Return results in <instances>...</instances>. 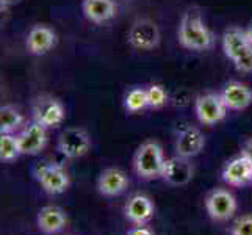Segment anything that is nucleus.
<instances>
[{"instance_id": "nucleus-1", "label": "nucleus", "mask_w": 252, "mask_h": 235, "mask_svg": "<svg viewBox=\"0 0 252 235\" xmlns=\"http://www.w3.org/2000/svg\"><path fill=\"white\" fill-rule=\"evenodd\" d=\"M179 41L189 50H208L215 44V34L205 25L201 10L196 6L187 10L179 25Z\"/></svg>"}, {"instance_id": "nucleus-2", "label": "nucleus", "mask_w": 252, "mask_h": 235, "mask_svg": "<svg viewBox=\"0 0 252 235\" xmlns=\"http://www.w3.org/2000/svg\"><path fill=\"white\" fill-rule=\"evenodd\" d=\"M164 162L166 159L160 144L155 141H146L138 147L133 159V168L141 179L152 180L161 177Z\"/></svg>"}, {"instance_id": "nucleus-3", "label": "nucleus", "mask_w": 252, "mask_h": 235, "mask_svg": "<svg viewBox=\"0 0 252 235\" xmlns=\"http://www.w3.org/2000/svg\"><path fill=\"white\" fill-rule=\"evenodd\" d=\"M34 179L38 180L41 188L50 196L62 195L71 185V177L63 165L54 162L39 163L34 168Z\"/></svg>"}, {"instance_id": "nucleus-4", "label": "nucleus", "mask_w": 252, "mask_h": 235, "mask_svg": "<svg viewBox=\"0 0 252 235\" xmlns=\"http://www.w3.org/2000/svg\"><path fill=\"white\" fill-rule=\"evenodd\" d=\"M194 110L199 123L204 126H215L221 123L229 111L221 93H205L197 96Z\"/></svg>"}, {"instance_id": "nucleus-5", "label": "nucleus", "mask_w": 252, "mask_h": 235, "mask_svg": "<svg viewBox=\"0 0 252 235\" xmlns=\"http://www.w3.org/2000/svg\"><path fill=\"white\" fill-rule=\"evenodd\" d=\"M128 44L136 50H154L158 47L161 34L158 25L151 19H136L127 34Z\"/></svg>"}, {"instance_id": "nucleus-6", "label": "nucleus", "mask_w": 252, "mask_h": 235, "mask_svg": "<svg viewBox=\"0 0 252 235\" xmlns=\"http://www.w3.org/2000/svg\"><path fill=\"white\" fill-rule=\"evenodd\" d=\"M91 149V138L82 127H67L58 138V151L66 159H80Z\"/></svg>"}, {"instance_id": "nucleus-7", "label": "nucleus", "mask_w": 252, "mask_h": 235, "mask_svg": "<svg viewBox=\"0 0 252 235\" xmlns=\"http://www.w3.org/2000/svg\"><path fill=\"white\" fill-rule=\"evenodd\" d=\"M205 208L208 216L216 223L229 221L237 212V199L227 190H213L205 199Z\"/></svg>"}, {"instance_id": "nucleus-8", "label": "nucleus", "mask_w": 252, "mask_h": 235, "mask_svg": "<svg viewBox=\"0 0 252 235\" xmlns=\"http://www.w3.org/2000/svg\"><path fill=\"white\" fill-rule=\"evenodd\" d=\"M33 121H36L46 129L58 127L64 121L63 103L50 96H41L33 103Z\"/></svg>"}, {"instance_id": "nucleus-9", "label": "nucleus", "mask_w": 252, "mask_h": 235, "mask_svg": "<svg viewBox=\"0 0 252 235\" xmlns=\"http://www.w3.org/2000/svg\"><path fill=\"white\" fill-rule=\"evenodd\" d=\"M22 155H38L46 147L47 143V129L36 121L24 126L17 135Z\"/></svg>"}, {"instance_id": "nucleus-10", "label": "nucleus", "mask_w": 252, "mask_h": 235, "mask_svg": "<svg viewBox=\"0 0 252 235\" xmlns=\"http://www.w3.org/2000/svg\"><path fill=\"white\" fill-rule=\"evenodd\" d=\"M193 172L194 168L189 159H184V157L176 155L164 162L161 179L172 187H184L193 179Z\"/></svg>"}, {"instance_id": "nucleus-11", "label": "nucleus", "mask_w": 252, "mask_h": 235, "mask_svg": "<svg viewBox=\"0 0 252 235\" xmlns=\"http://www.w3.org/2000/svg\"><path fill=\"white\" fill-rule=\"evenodd\" d=\"M222 180L230 187H246L252 182V167L245 154L233 157L222 169Z\"/></svg>"}, {"instance_id": "nucleus-12", "label": "nucleus", "mask_w": 252, "mask_h": 235, "mask_svg": "<svg viewBox=\"0 0 252 235\" xmlns=\"http://www.w3.org/2000/svg\"><path fill=\"white\" fill-rule=\"evenodd\" d=\"M205 146L204 134L194 126H188L180 130L176 141V155L184 157V159H193L202 152Z\"/></svg>"}, {"instance_id": "nucleus-13", "label": "nucleus", "mask_w": 252, "mask_h": 235, "mask_svg": "<svg viewBox=\"0 0 252 235\" xmlns=\"http://www.w3.org/2000/svg\"><path fill=\"white\" fill-rule=\"evenodd\" d=\"M128 188V176L119 168H107L97 180V190L102 196L116 198Z\"/></svg>"}, {"instance_id": "nucleus-14", "label": "nucleus", "mask_w": 252, "mask_h": 235, "mask_svg": "<svg viewBox=\"0 0 252 235\" xmlns=\"http://www.w3.org/2000/svg\"><path fill=\"white\" fill-rule=\"evenodd\" d=\"M25 44L32 55H46L57 44V33L47 25H34L27 34Z\"/></svg>"}, {"instance_id": "nucleus-15", "label": "nucleus", "mask_w": 252, "mask_h": 235, "mask_svg": "<svg viewBox=\"0 0 252 235\" xmlns=\"http://www.w3.org/2000/svg\"><path fill=\"white\" fill-rule=\"evenodd\" d=\"M154 212V202L144 195H133L124 207L126 218L133 226H146L152 220Z\"/></svg>"}, {"instance_id": "nucleus-16", "label": "nucleus", "mask_w": 252, "mask_h": 235, "mask_svg": "<svg viewBox=\"0 0 252 235\" xmlns=\"http://www.w3.org/2000/svg\"><path fill=\"white\" fill-rule=\"evenodd\" d=\"M36 224L42 234L55 235L62 232L67 224V215L62 207L57 205H46L39 208L36 216Z\"/></svg>"}, {"instance_id": "nucleus-17", "label": "nucleus", "mask_w": 252, "mask_h": 235, "mask_svg": "<svg viewBox=\"0 0 252 235\" xmlns=\"http://www.w3.org/2000/svg\"><path fill=\"white\" fill-rule=\"evenodd\" d=\"M221 96L229 110L241 111L252 103V90L246 83H241L238 80H232L225 85Z\"/></svg>"}, {"instance_id": "nucleus-18", "label": "nucleus", "mask_w": 252, "mask_h": 235, "mask_svg": "<svg viewBox=\"0 0 252 235\" xmlns=\"http://www.w3.org/2000/svg\"><path fill=\"white\" fill-rule=\"evenodd\" d=\"M82 10L85 17L93 24H107L118 13L115 0H83Z\"/></svg>"}, {"instance_id": "nucleus-19", "label": "nucleus", "mask_w": 252, "mask_h": 235, "mask_svg": "<svg viewBox=\"0 0 252 235\" xmlns=\"http://www.w3.org/2000/svg\"><path fill=\"white\" fill-rule=\"evenodd\" d=\"M251 46L252 44L246 34V30H241L238 27H230L222 34V50L229 60H233L243 50Z\"/></svg>"}, {"instance_id": "nucleus-20", "label": "nucleus", "mask_w": 252, "mask_h": 235, "mask_svg": "<svg viewBox=\"0 0 252 235\" xmlns=\"http://www.w3.org/2000/svg\"><path fill=\"white\" fill-rule=\"evenodd\" d=\"M24 124L22 113L13 105H3L0 108V134H14Z\"/></svg>"}, {"instance_id": "nucleus-21", "label": "nucleus", "mask_w": 252, "mask_h": 235, "mask_svg": "<svg viewBox=\"0 0 252 235\" xmlns=\"http://www.w3.org/2000/svg\"><path fill=\"white\" fill-rule=\"evenodd\" d=\"M22 155L19 140L17 135L14 136L13 134H0V160L2 162H14Z\"/></svg>"}, {"instance_id": "nucleus-22", "label": "nucleus", "mask_w": 252, "mask_h": 235, "mask_svg": "<svg viewBox=\"0 0 252 235\" xmlns=\"http://www.w3.org/2000/svg\"><path fill=\"white\" fill-rule=\"evenodd\" d=\"M124 105H126L127 111H130V113H138L144 108H149V103H147V91L143 88L130 90L126 94Z\"/></svg>"}, {"instance_id": "nucleus-23", "label": "nucleus", "mask_w": 252, "mask_h": 235, "mask_svg": "<svg viewBox=\"0 0 252 235\" xmlns=\"http://www.w3.org/2000/svg\"><path fill=\"white\" fill-rule=\"evenodd\" d=\"M146 91H147V103H149V108H154V110L161 108L166 105L169 101V96L161 85H151Z\"/></svg>"}, {"instance_id": "nucleus-24", "label": "nucleus", "mask_w": 252, "mask_h": 235, "mask_svg": "<svg viewBox=\"0 0 252 235\" xmlns=\"http://www.w3.org/2000/svg\"><path fill=\"white\" fill-rule=\"evenodd\" d=\"M232 62H233V65H235L237 71L245 72V74L252 72V46L243 50L240 55H237L232 60Z\"/></svg>"}, {"instance_id": "nucleus-25", "label": "nucleus", "mask_w": 252, "mask_h": 235, "mask_svg": "<svg viewBox=\"0 0 252 235\" xmlns=\"http://www.w3.org/2000/svg\"><path fill=\"white\" fill-rule=\"evenodd\" d=\"M230 235H252V215H243L232 224Z\"/></svg>"}, {"instance_id": "nucleus-26", "label": "nucleus", "mask_w": 252, "mask_h": 235, "mask_svg": "<svg viewBox=\"0 0 252 235\" xmlns=\"http://www.w3.org/2000/svg\"><path fill=\"white\" fill-rule=\"evenodd\" d=\"M127 235H155L149 228H146V226H135V228H132Z\"/></svg>"}, {"instance_id": "nucleus-27", "label": "nucleus", "mask_w": 252, "mask_h": 235, "mask_svg": "<svg viewBox=\"0 0 252 235\" xmlns=\"http://www.w3.org/2000/svg\"><path fill=\"white\" fill-rule=\"evenodd\" d=\"M241 152L246 155V159L249 160L251 167H252V138H249V140L245 143V146H243V151H241Z\"/></svg>"}, {"instance_id": "nucleus-28", "label": "nucleus", "mask_w": 252, "mask_h": 235, "mask_svg": "<svg viewBox=\"0 0 252 235\" xmlns=\"http://www.w3.org/2000/svg\"><path fill=\"white\" fill-rule=\"evenodd\" d=\"M21 0H0V3H2V10H6V8H10L16 3H19Z\"/></svg>"}, {"instance_id": "nucleus-29", "label": "nucleus", "mask_w": 252, "mask_h": 235, "mask_svg": "<svg viewBox=\"0 0 252 235\" xmlns=\"http://www.w3.org/2000/svg\"><path fill=\"white\" fill-rule=\"evenodd\" d=\"M246 34H248V38L251 41V44H252V22L249 24V27L246 29Z\"/></svg>"}]
</instances>
